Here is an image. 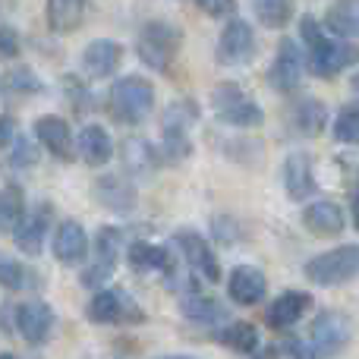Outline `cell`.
<instances>
[{
  "instance_id": "d590c367",
  "label": "cell",
  "mask_w": 359,
  "mask_h": 359,
  "mask_svg": "<svg viewBox=\"0 0 359 359\" xmlns=\"http://www.w3.org/2000/svg\"><path fill=\"white\" fill-rule=\"evenodd\" d=\"M0 287H6V290H22V287H29V271H25V265L0 255Z\"/></svg>"
},
{
  "instance_id": "f546056e",
  "label": "cell",
  "mask_w": 359,
  "mask_h": 359,
  "mask_svg": "<svg viewBox=\"0 0 359 359\" xmlns=\"http://www.w3.org/2000/svg\"><path fill=\"white\" fill-rule=\"evenodd\" d=\"M325 123H328V111H325V104L316 98L299 101L297 111H293V126H297V133H303V136H318V133L325 130Z\"/></svg>"
},
{
  "instance_id": "f6af8a7d",
  "label": "cell",
  "mask_w": 359,
  "mask_h": 359,
  "mask_svg": "<svg viewBox=\"0 0 359 359\" xmlns=\"http://www.w3.org/2000/svg\"><path fill=\"white\" fill-rule=\"evenodd\" d=\"M155 359H198V356H186V353H174V356H155Z\"/></svg>"
},
{
  "instance_id": "30bf717a",
  "label": "cell",
  "mask_w": 359,
  "mask_h": 359,
  "mask_svg": "<svg viewBox=\"0 0 359 359\" xmlns=\"http://www.w3.org/2000/svg\"><path fill=\"white\" fill-rule=\"evenodd\" d=\"M50 227V205L48 202H38L32 208L22 211V217L16 221L13 227V243L22 255H38L44 249V236H48Z\"/></svg>"
},
{
  "instance_id": "d4e9b609",
  "label": "cell",
  "mask_w": 359,
  "mask_h": 359,
  "mask_svg": "<svg viewBox=\"0 0 359 359\" xmlns=\"http://www.w3.org/2000/svg\"><path fill=\"white\" fill-rule=\"evenodd\" d=\"M126 259H130L133 271H142V274L145 271H164V274L174 271V255H170V249L155 246V243H133Z\"/></svg>"
},
{
  "instance_id": "74e56055",
  "label": "cell",
  "mask_w": 359,
  "mask_h": 359,
  "mask_svg": "<svg viewBox=\"0 0 359 359\" xmlns=\"http://www.w3.org/2000/svg\"><path fill=\"white\" fill-rule=\"evenodd\" d=\"M280 353H284L287 359H322V356H318V350L312 347V344L299 341V337H287L284 347H280Z\"/></svg>"
},
{
  "instance_id": "f1b7e54d",
  "label": "cell",
  "mask_w": 359,
  "mask_h": 359,
  "mask_svg": "<svg viewBox=\"0 0 359 359\" xmlns=\"http://www.w3.org/2000/svg\"><path fill=\"white\" fill-rule=\"evenodd\" d=\"M217 344H224L227 350H236V353H252L259 350V328L249 322H227L221 331H217Z\"/></svg>"
},
{
  "instance_id": "52a82bcc",
  "label": "cell",
  "mask_w": 359,
  "mask_h": 359,
  "mask_svg": "<svg viewBox=\"0 0 359 359\" xmlns=\"http://www.w3.org/2000/svg\"><path fill=\"white\" fill-rule=\"evenodd\" d=\"M88 318L95 325H117V322H145V312L117 287H98L88 303Z\"/></svg>"
},
{
  "instance_id": "ffe728a7",
  "label": "cell",
  "mask_w": 359,
  "mask_h": 359,
  "mask_svg": "<svg viewBox=\"0 0 359 359\" xmlns=\"http://www.w3.org/2000/svg\"><path fill=\"white\" fill-rule=\"evenodd\" d=\"M309 306H312V297H309V293H303V290L280 293V297L274 299V303L268 306V312H265L268 328H278V331L290 328V325H297L299 318L306 316V309H309Z\"/></svg>"
},
{
  "instance_id": "f35d334b",
  "label": "cell",
  "mask_w": 359,
  "mask_h": 359,
  "mask_svg": "<svg viewBox=\"0 0 359 359\" xmlns=\"http://www.w3.org/2000/svg\"><path fill=\"white\" fill-rule=\"evenodd\" d=\"M196 6L211 19H224L236 13V0H196Z\"/></svg>"
},
{
  "instance_id": "3957f363",
  "label": "cell",
  "mask_w": 359,
  "mask_h": 359,
  "mask_svg": "<svg viewBox=\"0 0 359 359\" xmlns=\"http://www.w3.org/2000/svg\"><path fill=\"white\" fill-rule=\"evenodd\" d=\"M180 44H183V35H180L177 25L155 19V22H145L142 29H139L136 54L149 69L168 73L170 63H174L177 54H180Z\"/></svg>"
},
{
  "instance_id": "7bdbcfd3",
  "label": "cell",
  "mask_w": 359,
  "mask_h": 359,
  "mask_svg": "<svg viewBox=\"0 0 359 359\" xmlns=\"http://www.w3.org/2000/svg\"><path fill=\"white\" fill-rule=\"evenodd\" d=\"M249 356L252 359H280V350L278 347H262V350H252Z\"/></svg>"
},
{
  "instance_id": "8d00e7d4",
  "label": "cell",
  "mask_w": 359,
  "mask_h": 359,
  "mask_svg": "<svg viewBox=\"0 0 359 359\" xmlns=\"http://www.w3.org/2000/svg\"><path fill=\"white\" fill-rule=\"evenodd\" d=\"M22 50V41H19V32L10 29V25H0V60H13Z\"/></svg>"
},
{
  "instance_id": "484cf974",
  "label": "cell",
  "mask_w": 359,
  "mask_h": 359,
  "mask_svg": "<svg viewBox=\"0 0 359 359\" xmlns=\"http://www.w3.org/2000/svg\"><path fill=\"white\" fill-rule=\"evenodd\" d=\"M48 25L57 35H69L82 25V16H86V0H48Z\"/></svg>"
},
{
  "instance_id": "e0dca14e",
  "label": "cell",
  "mask_w": 359,
  "mask_h": 359,
  "mask_svg": "<svg viewBox=\"0 0 359 359\" xmlns=\"http://www.w3.org/2000/svg\"><path fill=\"white\" fill-rule=\"evenodd\" d=\"M284 189L293 202H303V198L316 196L318 183L316 174H312V158L306 151H293L284 161Z\"/></svg>"
},
{
  "instance_id": "83f0119b",
  "label": "cell",
  "mask_w": 359,
  "mask_h": 359,
  "mask_svg": "<svg viewBox=\"0 0 359 359\" xmlns=\"http://www.w3.org/2000/svg\"><path fill=\"white\" fill-rule=\"evenodd\" d=\"M0 88L6 98H32V95L44 92V82L35 76V69L29 67H10L0 76Z\"/></svg>"
},
{
  "instance_id": "9c48e42d",
  "label": "cell",
  "mask_w": 359,
  "mask_h": 359,
  "mask_svg": "<svg viewBox=\"0 0 359 359\" xmlns=\"http://www.w3.org/2000/svg\"><path fill=\"white\" fill-rule=\"evenodd\" d=\"M174 243H177L180 255L186 259V265H189L198 278L208 280V284H217V280H221L217 255H215V249H211V243L205 240V236H198L196 230H180V233H174Z\"/></svg>"
},
{
  "instance_id": "44dd1931",
  "label": "cell",
  "mask_w": 359,
  "mask_h": 359,
  "mask_svg": "<svg viewBox=\"0 0 359 359\" xmlns=\"http://www.w3.org/2000/svg\"><path fill=\"white\" fill-rule=\"evenodd\" d=\"M265 290H268L265 274L252 265L233 268V274H230V280H227V293L236 306H255L262 297H265Z\"/></svg>"
},
{
  "instance_id": "ee69618b",
  "label": "cell",
  "mask_w": 359,
  "mask_h": 359,
  "mask_svg": "<svg viewBox=\"0 0 359 359\" xmlns=\"http://www.w3.org/2000/svg\"><path fill=\"white\" fill-rule=\"evenodd\" d=\"M353 224L359 227V186L353 189Z\"/></svg>"
},
{
  "instance_id": "8992f818",
  "label": "cell",
  "mask_w": 359,
  "mask_h": 359,
  "mask_svg": "<svg viewBox=\"0 0 359 359\" xmlns=\"http://www.w3.org/2000/svg\"><path fill=\"white\" fill-rule=\"evenodd\" d=\"M255 32L246 19H230L224 25L221 38H217V48H215V57L221 67H246L249 60L255 57Z\"/></svg>"
},
{
  "instance_id": "6da1fadb",
  "label": "cell",
  "mask_w": 359,
  "mask_h": 359,
  "mask_svg": "<svg viewBox=\"0 0 359 359\" xmlns=\"http://www.w3.org/2000/svg\"><path fill=\"white\" fill-rule=\"evenodd\" d=\"M299 38H303L306 48H309V57H306L309 73L318 76V79H334L337 73H344L347 67L359 63V48L356 44L347 41V38H341V41L328 38L322 32V25H318L316 16L299 19Z\"/></svg>"
},
{
  "instance_id": "ba28073f",
  "label": "cell",
  "mask_w": 359,
  "mask_h": 359,
  "mask_svg": "<svg viewBox=\"0 0 359 359\" xmlns=\"http://www.w3.org/2000/svg\"><path fill=\"white\" fill-rule=\"evenodd\" d=\"M120 246H123V230L120 227L98 230V236H95V262L82 271V287H95V290H98V287L111 278L120 262Z\"/></svg>"
},
{
  "instance_id": "4fadbf2b",
  "label": "cell",
  "mask_w": 359,
  "mask_h": 359,
  "mask_svg": "<svg viewBox=\"0 0 359 359\" xmlns=\"http://www.w3.org/2000/svg\"><path fill=\"white\" fill-rule=\"evenodd\" d=\"M16 328L29 344H44L54 331V309L44 299H25L16 306Z\"/></svg>"
},
{
  "instance_id": "4316f807",
  "label": "cell",
  "mask_w": 359,
  "mask_h": 359,
  "mask_svg": "<svg viewBox=\"0 0 359 359\" xmlns=\"http://www.w3.org/2000/svg\"><path fill=\"white\" fill-rule=\"evenodd\" d=\"M325 25L337 38H359V0H334L325 13Z\"/></svg>"
},
{
  "instance_id": "1f68e13d",
  "label": "cell",
  "mask_w": 359,
  "mask_h": 359,
  "mask_svg": "<svg viewBox=\"0 0 359 359\" xmlns=\"http://www.w3.org/2000/svg\"><path fill=\"white\" fill-rule=\"evenodd\" d=\"M198 120V104L189 98H180L174 104L164 111V120H161V130H174V133H189Z\"/></svg>"
},
{
  "instance_id": "5b68a950",
  "label": "cell",
  "mask_w": 359,
  "mask_h": 359,
  "mask_svg": "<svg viewBox=\"0 0 359 359\" xmlns=\"http://www.w3.org/2000/svg\"><path fill=\"white\" fill-rule=\"evenodd\" d=\"M211 104L221 123L227 126H240V130H255V126L265 123V114L255 104L252 98L243 95V88L236 82H221V86L211 92Z\"/></svg>"
},
{
  "instance_id": "60d3db41",
  "label": "cell",
  "mask_w": 359,
  "mask_h": 359,
  "mask_svg": "<svg viewBox=\"0 0 359 359\" xmlns=\"http://www.w3.org/2000/svg\"><path fill=\"white\" fill-rule=\"evenodd\" d=\"M63 82H67V88H69V98L76 101V107H79V111H82V107H88V104H92V95H88V88H82V82L76 79V76H67V79H63Z\"/></svg>"
},
{
  "instance_id": "4dcf8cb0",
  "label": "cell",
  "mask_w": 359,
  "mask_h": 359,
  "mask_svg": "<svg viewBox=\"0 0 359 359\" xmlns=\"http://www.w3.org/2000/svg\"><path fill=\"white\" fill-rule=\"evenodd\" d=\"M252 10L265 29H284L297 13V4L293 0H255Z\"/></svg>"
},
{
  "instance_id": "7c38bea8",
  "label": "cell",
  "mask_w": 359,
  "mask_h": 359,
  "mask_svg": "<svg viewBox=\"0 0 359 359\" xmlns=\"http://www.w3.org/2000/svg\"><path fill=\"white\" fill-rule=\"evenodd\" d=\"M268 82L280 95H290L299 88V82H303V54H299L293 38H284L278 44V57H274L271 69H268Z\"/></svg>"
},
{
  "instance_id": "cb8c5ba5",
  "label": "cell",
  "mask_w": 359,
  "mask_h": 359,
  "mask_svg": "<svg viewBox=\"0 0 359 359\" xmlns=\"http://www.w3.org/2000/svg\"><path fill=\"white\" fill-rule=\"evenodd\" d=\"M95 196H98V202L104 205V208L120 211V215H126V211L136 208V189L117 174L98 177V183H95Z\"/></svg>"
},
{
  "instance_id": "603a6c76",
  "label": "cell",
  "mask_w": 359,
  "mask_h": 359,
  "mask_svg": "<svg viewBox=\"0 0 359 359\" xmlns=\"http://www.w3.org/2000/svg\"><path fill=\"white\" fill-rule=\"evenodd\" d=\"M180 312L186 316V322L192 325H227L230 309L215 297H205V293H189V297L180 303Z\"/></svg>"
},
{
  "instance_id": "277c9868",
  "label": "cell",
  "mask_w": 359,
  "mask_h": 359,
  "mask_svg": "<svg viewBox=\"0 0 359 359\" xmlns=\"http://www.w3.org/2000/svg\"><path fill=\"white\" fill-rule=\"evenodd\" d=\"M306 280L316 287H341L359 278V246H337L316 255L303 268Z\"/></svg>"
},
{
  "instance_id": "9a60e30c",
  "label": "cell",
  "mask_w": 359,
  "mask_h": 359,
  "mask_svg": "<svg viewBox=\"0 0 359 359\" xmlns=\"http://www.w3.org/2000/svg\"><path fill=\"white\" fill-rule=\"evenodd\" d=\"M35 139L60 161H73L76 158V142L73 133H69V123L54 117V114H44V117L35 120Z\"/></svg>"
},
{
  "instance_id": "836d02e7",
  "label": "cell",
  "mask_w": 359,
  "mask_h": 359,
  "mask_svg": "<svg viewBox=\"0 0 359 359\" xmlns=\"http://www.w3.org/2000/svg\"><path fill=\"white\" fill-rule=\"evenodd\" d=\"M38 164V145L29 142L25 136H16L10 142V155H6V168L10 170H29Z\"/></svg>"
},
{
  "instance_id": "7402d4cb",
  "label": "cell",
  "mask_w": 359,
  "mask_h": 359,
  "mask_svg": "<svg viewBox=\"0 0 359 359\" xmlns=\"http://www.w3.org/2000/svg\"><path fill=\"white\" fill-rule=\"evenodd\" d=\"M76 151H79V158L88 164V168H104L114 155V142H111L104 126L86 123L79 133V139H76Z\"/></svg>"
},
{
  "instance_id": "e575fe53",
  "label": "cell",
  "mask_w": 359,
  "mask_h": 359,
  "mask_svg": "<svg viewBox=\"0 0 359 359\" xmlns=\"http://www.w3.org/2000/svg\"><path fill=\"white\" fill-rule=\"evenodd\" d=\"M334 139L344 145H359V104L341 107L334 120Z\"/></svg>"
},
{
  "instance_id": "ac0fdd59",
  "label": "cell",
  "mask_w": 359,
  "mask_h": 359,
  "mask_svg": "<svg viewBox=\"0 0 359 359\" xmlns=\"http://www.w3.org/2000/svg\"><path fill=\"white\" fill-rule=\"evenodd\" d=\"M344 224H347L344 208L337 202H328V198H318V202L303 208V227L316 236H337Z\"/></svg>"
},
{
  "instance_id": "b9f144b4",
  "label": "cell",
  "mask_w": 359,
  "mask_h": 359,
  "mask_svg": "<svg viewBox=\"0 0 359 359\" xmlns=\"http://www.w3.org/2000/svg\"><path fill=\"white\" fill-rule=\"evenodd\" d=\"M16 139V123L10 117H0V145H10Z\"/></svg>"
},
{
  "instance_id": "7a4b0ae2",
  "label": "cell",
  "mask_w": 359,
  "mask_h": 359,
  "mask_svg": "<svg viewBox=\"0 0 359 359\" xmlns=\"http://www.w3.org/2000/svg\"><path fill=\"white\" fill-rule=\"evenodd\" d=\"M107 111L117 123H142L155 111V86L145 76H123L111 86Z\"/></svg>"
},
{
  "instance_id": "ab89813d",
  "label": "cell",
  "mask_w": 359,
  "mask_h": 359,
  "mask_svg": "<svg viewBox=\"0 0 359 359\" xmlns=\"http://www.w3.org/2000/svg\"><path fill=\"white\" fill-rule=\"evenodd\" d=\"M211 230H215V236L224 243V246H233V243H236V227H233V221H230V217H215Z\"/></svg>"
},
{
  "instance_id": "d6a6232c",
  "label": "cell",
  "mask_w": 359,
  "mask_h": 359,
  "mask_svg": "<svg viewBox=\"0 0 359 359\" xmlns=\"http://www.w3.org/2000/svg\"><path fill=\"white\" fill-rule=\"evenodd\" d=\"M22 211H25V202H22V192H19L16 186L0 189V233H6V230L16 227V221L22 217Z\"/></svg>"
},
{
  "instance_id": "7dc6e473",
  "label": "cell",
  "mask_w": 359,
  "mask_h": 359,
  "mask_svg": "<svg viewBox=\"0 0 359 359\" xmlns=\"http://www.w3.org/2000/svg\"><path fill=\"white\" fill-rule=\"evenodd\" d=\"M0 359H16V356H13V353H0Z\"/></svg>"
},
{
  "instance_id": "8fae6325",
  "label": "cell",
  "mask_w": 359,
  "mask_h": 359,
  "mask_svg": "<svg viewBox=\"0 0 359 359\" xmlns=\"http://www.w3.org/2000/svg\"><path fill=\"white\" fill-rule=\"evenodd\" d=\"M350 344V322L347 316L334 309H322L312 322V347L318 356H337Z\"/></svg>"
},
{
  "instance_id": "bcb514c9",
  "label": "cell",
  "mask_w": 359,
  "mask_h": 359,
  "mask_svg": "<svg viewBox=\"0 0 359 359\" xmlns=\"http://www.w3.org/2000/svg\"><path fill=\"white\" fill-rule=\"evenodd\" d=\"M353 92H356V95H359V73H356V76H353Z\"/></svg>"
},
{
  "instance_id": "d6986e66",
  "label": "cell",
  "mask_w": 359,
  "mask_h": 359,
  "mask_svg": "<svg viewBox=\"0 0 359 359\" xmlns=\"http://www.w3.org/2000/svg\"><path fill=\"white\" fill-rule=\"evenodd\" d=\"M120 161H123L130 177L149 180V177H155L158 164H161V155H158V149L149 139H126V142L120 145Z\"/></svg>"
},
{
  "instance_id": "5bb4252c",
  "label": "cell",
  "mask_w": 359,
  "mask_h": 359,
  "mask_svg": "<svg viewBox=\"0 0 359 359\" xmlns=\"http://www.w3.org/2000/svg\"><path fill=\"white\" fill-rule=\"evenodd\" d=\"M88 233L86 227H82L79 221H73V217H67V221L57 224L54 230V259L63 262V265H82L88 255Z\"/></svg>"
},
{
  "instance_id": "2e32d148",
  "label": "cell",
  "mask_w": 359,
  "mask_h": 359,
  "mask_svg": "<svg viewBox=\"0 0 359 359\" xmlns=\"http://www.w3.org/2000/svg\"><path fill=\"white\" fill-rule=\"evenodd\" d=\"M120 60H123V48L111 38H98L82 50V73L92 76V79H107V76L117 73Z\"/></svg>"
}]
</instances>
